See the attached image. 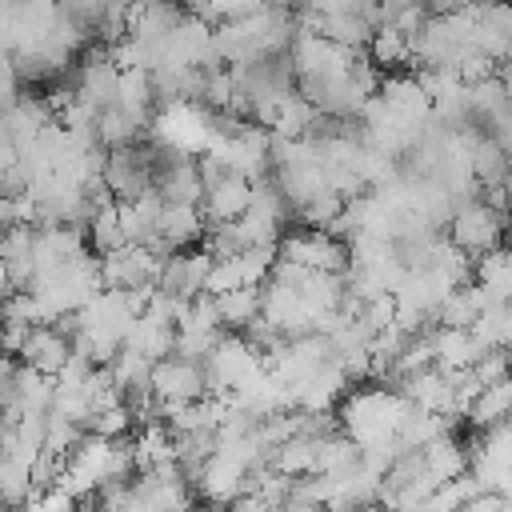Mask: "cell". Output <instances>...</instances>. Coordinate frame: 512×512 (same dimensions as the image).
Returning a JSON list of instances; mask_svg holds the SVG:
<instances>
[{
  "label": "cell",
  "instance_id": "1",
  "mask_svg": "<svg viewBox=\"0 0 512 512\" xmlns=\"http://www.w3.org/2000/svg\"><path fill=\"white\" fill-rule=\"evenodd\" d=\"M408 412H412V400L400 388H360L344 400L340 428L364 448L376 440H392Z\"/></svg>",
  "mask_w": 512,
  "mask_h": 512
},
{
  "label": "cell",
  "instance_id": "2",
  "mask_svg": "<svg viewBox=\"0 0 512 512\" xmlns=\"http://www.w3.org/2000/svg\"><path fill=\"white\" fill-rule=\"evenodd\" d=\"M504 236H508V216H504L500 208H492L484 196L464 200V204L448 216V240H452L456 248H464L472 260L484 256V252H492V248H500Z\"/></svg>",
  "mask_w": 512,
  "mask_h": 512
},
{
  "label": "cell",
  "instance_id": "3",
  "mask_svg": "<svg viewBox=\"0 0 512 512\" xmlns=\"http://www.w3.org/2000/svg\"><path fill=\"white\" fill-rule=\"evenodd\" d=\"M104 184L112 188L116 200H136L148 188H156V140L148 144H124V148H108L104 160Z\"/></svg>",
  "mask_w": 512,
  "mask_h": 512
},
{
  "label": "cell",
  "instance_id": "4",
  "mask_svg": "<svg viewBox=\"0 0 512 512\" xmlns=\"http://www.w3.org/2000/svg\"><path fill=\"white\" fill-rule=\"evenodd\" d=\"M168 252H156L148 244H120L112 252H100V276L108 288H136V284H156L160 264Z\"/></svg>",
  "mask_w": 512,
  "mask_h": 512
},
{
  "label": "cell",
  "instance_id": "5",
  "mask_svg": "<svg viewBox=\"0 0 512 512\" xmlns=\"http://www.w3.org/2000/svg\"><path fill=\"white\" fill-rule=\"evenodd\" d=\"M280 256L296 260L304 268H328V272H348V240L332 236L328 228H304L292 236H280Z\"/></svg>",
  "mask_w": 512,
  "mask_h": 512
},
{
  "label": "cell",
  "instance_id": "6",
  "mask_svg": "<svg viewBox=\"0 0 512 512\" xmlns=\"http://www.w3.org/2000/svg\"><path fill=\"white\" fill-rule=\"evenodd\" d=\"M152 392L164 404H172V400H200V396H208V372H204V364L184 360L176 352L160 356L152 364Z\"/></svg>",
  "mask_w": 512,
  "mask_h": 512
},
{
  "label": "cell",
  "instance_id": "7",
  "mask_svg": "<svg viewBox=\"0 0 512 512\" xmlns=\"http://www.w3.org/2000/svg\"><path fill=\"white\" fill-rule=\"evenodd\" d=\"M72 92H76V100H84V104L96 108V112L108 108V104H116V96H120V64L112 60L108 48H96V52L80 64Z\"/></svg>",
  "mask_w": 512,
  "mask_h": 512
},
{
  "label": "cell",
  "instance_id": "8",
  "mask_svg": "<svg viewBox=\"0 0 512 512\" xmlns=\"http://www.w3.org/2000/svg\"><path fill=\"white\" fill-rule=\"evenodd\" d=\"M248 204H252V180L240 176V172H228V176H220L216 184H208V188H204V200H200L208 224L240 220V216L248 212Z\"/></svg>",
  "mask_w": 512,
  "mask_h": 512
},
{
  "label": "cell",
  "instance_id": "9",
  "mask_svg": "<svg viewBox=\"0 0 512 512\" xmlns=\"http://www.w3.org/2000/svg\"><path fill=\"white\" fill-rule=\"evenodd\" d=\"M208 232V216L200 204H172L164 200V212H160V224H156V236L164 248H192L196 240H204Z\"/></svg>",
  "mask_w": 512,
  "mask_h": 512
},
{
  "label": "cell",
  "instance_id": "10",
  "mask_svg": "<svg viewBox=\"0 0 512 512\" xmlns=\"http://www.w3.org/2000/svg\"><path fill=\"white\" fill-rule=\"evenodd\" d=\"M68 356H72V336L60 332L56 324H36L32 336L20 348V360L32 364V368H40V372H48V376H56Z\"/></svg>",
  "mask_w": 512,
  "mask_h": 512
},
{
  "label": "cell",
  "instance_id": "11",
  "mask_svg": "<svg viewBox=\"0 0 512 512\" xmlns=\"http://www.w3.org/2000/svg\"><path fill=\"white\" fill-rule=\"evenodd\" d=\"M52 120H56V108H52L48 100H40V96H20L16 104L0 108V128H4L20 148L32 144V140L40 136V128L52 124Z\"/></svg>",
  "mask_w": 512,
  "mask_h": 512
},
{
  "label": "cell",
  "instance_id": "12",
  "mask_svg": "<svg viewBox=\"0 0 512 512\" xmlns=\"http://www.w3.org/2000/svg\"><path fill=\"white\" fill-rule=\"evenodd\" d=\"M432 348H436V364L440 368H472L484 352V344L476 340L472 328H452V324H432Z\"/></svg>",
  "mask_w": 512,
  "mask_h": 512
},
{
  "label": "cell",
  "instance_id": "13",
  "mask_svg": "<svg viewBox=\"0 0 512 512\" xmlns=\"http://www.w3.org/2000/svg\"><path fill=\"white\" fill-rule=\"evenodd\" d=\"M488 304H492V296H488V288H484L480 280L456 284V288H452V292L440 300V308H436V324L472 328V324H476V316H480Z\"/></svg>",
  "mask_w": 512,
  "mask_h": 512
},
{
  "label": "cell",
  "instance_id": "14",
  "mask_svg": "<svg viewBox=\"0 0 512 512\" xmlns=\"http://www.w3.org/2000/svg\"><path fill=\"white\" fill-rule=\"evenodd\" d=\"M124 344L128 348H136V352H144L148 360H160V356H172V348H176V324H164V320H156V316H136L132 320V328H128V336H124Z\"/></svg>",
  "mask_w": 512,
  "mask_h": 512
},
{
  "label": "cell",
  "instance_id": "15",
  "mask_svg": "<svg viewBox=\"0 0 512 512\" xmlns=\"http://www.w3.org/2000/svg\"><path fill=\"white\" fill-rule=\"evenodd\" d=\"M472 176H476L480 188L504 184V180L512 176V152H508L496 136H488V132L472 144Z\"/></svg>",
  "mask_w": 512,
  "mask_h": 512
},
{
  "label": "cell",
  "instance_id": "16",
  "mask_svg": "<svg viewBox=\"0 0 512 512\" xmlns=\"http://www.w3.org/2000/svg\"><path fill=\"white\" fill-rule=\"evenodd\" d=\"M424 464H428V472H432L436 480H452V476L468 472L472 456H468V444H460V440L452 436V428H448L444 436H436L432 444H424Z\"/></svg>",
  "mask_w": 512,
  "mask_h": 512
},
{
  "label": "cell",
  "instance_id": "17",
  "mask_svg": "<svg viewBox=\"0 0 512 512\" xmlns=\"http://www.w3.org/2000/svg\"><path fill=\"white\" fill-rule=\"evenodd\" d=\"M216 308H220V324H224L228 332H244V328L260 316V288H256V284H244V288L220 292V296H216Z\"/></svg>",
  "mask_w": 512,
  "mask_h": 512
},
{
  "label": "cell",
  "instance_id": "18",
  "mask_svg": "<svg viewBox=\"0 0 512 512\" xmlns=\"http://www.w3.org/2000/svg\"><path fill=\"white\" fill-rule=\"evenodd\" d=\"M84 232H88V248H92V252H112V248L128 244L124 224H120V208H116V200H112V204L92 208V216L84 220Z\"/></svg>",
  "mask_w": 512,
  "mask_h": 512
},
{
  "label": "cell",
  "instance_id": "19",
  "mask_svg": "<svg viewBox=\"0 0 512 512\" xmlns=\"http://www.w3.org/2000/svg\"><path fill=\"white\" fill-rule=\"evenodd\" d=\"M476 280L492 300H512V248H492L476 256Z\"/></svg>",
  "mask_w": 512,
  "mask_h": 512
},
{
  "label": "cell",
  "instance_id": "20",
  "mask_svg": "<svg viewBox=\"0 0 512 512\" xmlns=\"http://www.w3.org/2000/svg\"><path fill=\"white\" fill-rule=\"evenodd\" d=\"M368 56H372L376 68H400V64L412 60V36L392 28V24H380L368 40Z\"/></svg>",
  "mask_w": 512,
  "mask_h": 512
},
{
  "label": "cell",
  "instance_id": "21",
  "mask_svg": "<svg viewBox=\"0 0 512 512\" xmlns=\"http://www.w3.org/2000/svg\"><path fill=\"white\" fill-rule=\"evenodd\" d=\"M144 136V124H136L120 104H108L96 112V140L104 148H124V144H136Z\"/></svg>",
  "mask_w": 512,
  "mask_h": 512
},
{
  "label": "cell",
  "instance_id": "22",
  "mask_svg": "<svg viewBox=\"0 0 512 512\" xmlns=\"http://www.w3.org/2000/svg\"><path fill=\"white\" fill-rule=\"evenodd\" d=\"M472 332L484 348H512V300H492L476 316Z\"/></svg>",
  "mask_w": 512,
  "mask_h": 512
},
{
  "label": "cell",
  "instance_id": "23",
  "mask_svg": "<svg viewBox=\"0 0 512 512\" xmlns=\"http://www.w3.org/2000/svg\"><path fill=\"white\" fill-rule=\"evenodd\" d=\"M344 204H348V196H340L336 188H320V192H312L304 204H296V220H304L308 228H328L340 212H344Z\"/></svg>",
  "mask_w": 512,
  "mask_h": 512
},
{
  "label": "cell",
  "instance_id": "24",
  "mask_svg": "<svg viewBox=\"0 0 512 512\" xmlns=\"http://www.w3.org/2000/svg\"><path fill=\"white\" fill-rule=\"evenodd\" d=\"M84 424H76L72 416H64V412H56V408H48V424H44V452H52V456H60V460H68V452L84 440Z\"/></svg>",
  "mask_w": 512,
  "mask_h": 512
},
{
  "label": "cell",
  "instance_id": "25",
  "mask_svg": "<svg viewBox=\"0 0 512 512\" xmlns=\"http://www.w3.org/2000/svg\"><path fill=\"white\" fill-rule=\"evenodd\" d=\"M132 424H136V416H132V408L120 400V404H108V408H100V412L92 416L88 432H100V436H108V440H124V436L132 432Z\"/></svg>",
  "mask_w": 512,
  "mask_h": 512
},
{
  "label": "cell",
  "instance_id": "26",
  "mask_svg": "<svg viewBox=\"0 0 512 512\" xmlns=\"http://www.w3.org/2000/svg\"><path fill=\"white\" fill-rule=\"evenodd\" d=\"M268 0H204L196 16H204L208 24H224V20H240V16H252L256 8H264Z\"/></svg>",
  "mask_w": 512,
  "mask_h": 512
},
{
  "label": "cell",
  "instance_id": "27",
  "mask_svg": "<svg viewBox=\"0 0 512 512\" xmlns=\"http://www.w3.org/2000/svg\"><path fill=\"white\" fill-rule=\"evenodd\" d=\"M232 288H244V276H240V260H236V256H216V260H212V272H208V284H204V292L220 296V292H232Z\"/></svg>",
  "mask_w": 512,
  "mask_h": 512
},
{
  "label": "cell",
  "instance_id": "28",
  "mask_svg": "<svg viewBox=\"0 0 512 512\" xmlns=\"http://www.w3.org/2000/svg\"><path fill=\"white\" fill-rule=\"evenodd\" d=\"M32 328H36V324H24V320H4V324H0V332H4V348H8L12 356H20V348H24V340L32 336Z\"/></svg>",
  "mask_w": 512,
  "mask_h": 512
},
{
  "label": "cell",
  "instance_id": "29",
  "mask_svg": "<svg viewBox=\"0 0 512 512\" xmlns=\"http://www.w3.org/2000/svg\"><path fill=\"white\" fill-rule=\"evenodd\" d=\"M16 160H20V144L0 128V172H8Z\"/></svg>",
  "mask_w": 512,
  "mask_h": 512
},
{
  "label": "cell",
  "instance_id": "30",
  "mask_svg": "<svg viewBox=\"0 0 512 512\" xmlns=\"http://www.w3.org/2000/svg\"><path fill=\"white\" fill-rule=\"evenodd\" d=\"M496 80H500V84H504V92H508V100H512V56H508V60H500V64H496Z\"/></svg>",
  "mask_w": 512,
  "mask_h": 512
},
{
  "label": "cell",
  "instance_id": "31",
  "mask_svg": "<svg viewBox=\"0 0 512 512\" xmlns=\"http://www.w3.org/2000/svg\"><path fill=\"white\" fill-rule=\"evenodd\" d=\"M0 356H8V348H4V332H0Z\"/></svg>",
  "mask_w": 512,
  "mask_h": 512
},
{
  "label": "cell",
  "instance_id": "32",
  "mask_svg": "<svg viewBox=\"0 0 512 512\" xmlns=\"http://www.w3.org/2000/svg\"><path fill=\"white\" fill-rule=\"evenodd\" d=\"M0 324H4V296H0Z\"/></svg>",
  "mask_w": 512,
  "mask_h": 512
},
{
  "label": "cell",
  "instance_id": "33",
  "mask_svg": "<svg viewBox=\"0 0 512 512\" xmlns=\"http://www.w3.org/2000/svg\"><path fill=\"white\" fill-rule=\"evenodd\" d=\"M464 4H476V0H464Z\"/></svg>",
  "mask_w": 512,
  "mask_h": 512
}]
</instances>
